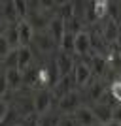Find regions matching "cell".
I'll return each mask as SVG.
<instances>
[{
	"label": "cell",
	"instance_id": "603a6c76",
	"mask_svg": "<svg viewBox=\"0 0 121 126\" xmlns=\"http://www.w3.org/2000/svg\"><path fill=\"white\" fill-rule=\"evenodd\" d=\"M76 15V11H74V2H68V4H63L59 6V17L64 19V21H68L70 17Z\"/></svg>",
	"mask_w": 121,
	"mask_h": 126
},
{
	"label": "cell",
	"instance_id": "f1b7e54d",
	"mask_svg": "<svg viewBox=\"0 0 121 126\" xmlns=\"http://www.w3.org/2000/svg\"><path fill=\"white\" fill-rule=\"evenodd\" d=\"M8 111H10V105L6 104L4 100H0V124H2V121L6 119V115H8Z\"/></svg>",
	"mask_w": 121,
	"mask_h": 126
},
{
	"label": "cell",
	"instance_id": "5bb4252c",
	"mask_svg": "<svg viewBox=\"0 0 121 126\" xmlns=\"http://www.w3.org/2000/svg\"><path fill=\"white\" fill-rule=\"evenodd\" d=\"M106 92V85L104 81H100V79H93L89 83V89H87V100L89 102H98L102 98V94Z\"/></svg>",
	"mask_w": 121,
	"mask_h": 126
},
{
	"label": "cell",
	"instance_id": "9c48e42d",
	"mask_svg": "<svg viewBox=\"0 0 121 126\" xmlns=\"http://www.w3.org/2000/svg\"><path fill=\"white\" fill-rule=\"evenodd\" d=\"M102 34H104L106 43H116V42H117V38H119L121 30H119V25H117L116 19H112V17H104Z\"/></svg>",
	"mask_w": 121,
	"mask_h": 126
},
{
	"label": "cell",
	"instance_id": "1f68e13d",
	"mask_svg": "<svg viewBox=\"0 0 121 126\" xmlns=\"http://www.w3.org/2000/svg\"><path fill=\"white\" fill-rule=\"evenodd\" d=\"M116 43L119 45V49H121V34H119V38H117V42H116Z\"/></svg>",
	"mask_w": 121,
	"mask_h": 126
},
{
	"label": "cell",
	"instance_id": "2e32d148",
	"mask_svg": "<svg viewBox=\"0 0 121 126\" xmlns=\"http://www.w3.org/2000/svg\"><path fill=\"white\" fill-rule=\"evenodd\" d=\"M91 6H93V11H95L97 19H104L108 17V11H110V0H91Z\"/></svg>",
	"mask_w": 121,
	"mask_h": 126
},
{
	"label": "cell",
	"instance_id": "30bf717a",
	"mask_svg": "<svg viewBox=\"0 0 121 126\" xmlns=\"http://www.w3.org/2000/svg\"><path fill=\"white\" fill-rule=\"evenodd\" d=\"M32 43H36V47L40 49L42 53H51L55 47H59L57 43H55V40H53V38L49 36V32L46 34L44 30H36V34H34V40H32Z\"/></svg>",
	"mask_w": 121,
	"mask_h": 126
},
{
	"label": "cell",
	"instance_id": "277c9868",
	"mask_svg": "<svg viewBox=\"0 0 121 126\" xmlns=\"http://www.w3.org/2000/svg\"><path fill=\"white\" fill-rule=\"evenodd\" d=\"M76 77H74V74H66V75H61L59 77V81L55 83V89H53V96L55 98H63V96H66L68 92H72V90H76Z\"/></svg>",
	"mask_w": 121,
	"mask_h": 126
},
{
	"label": "cell",
	"instance_id": "ba28073f",
	"mask_svg": "<svg viewBox=\"0 0 121 126\" xmlns=\"http://www.w3.org/2000/svg\"><path fill=\"white\" fill-rule=\"evenodd\" d=\"M48 32H49V36L55 40V43L59 45L61 40H63V36H64V32H66V21L61 19L59 15H53V19L48 25Z\"/></svg>",
	"mask_w": 121,
	"mask_h": 126
},
{
	"label": "cell",
	"instance_id": "4316f807",
	"mask_svg": "<svg viewBox=\"0 0 121 126\" xmlns=\"http://www.w3.org/2000/svg\"><path fill=\"white\" fill-rule=\"evenodd\" d=\"M36 4L40 10H51V8H55V0H36Z\"/></svg>",
	"mask_w": 121,
	"mask_h": 126
},
{
	"label": "cell",
	"instance_id": "ac0fdd59",
	"mask_svg": "<svg viewBox=\"0 0 121 126\" xmlns=\"http://www.w3.org/2000/svg\"><path fill=\"white\" fill-rule=\"evenodd\" d=\"M6 40L10 42V45L13 49L19 47V23H11L8 28H6Z\"/></svg>",
	"mask_w": 121,
	"mask_h": 126
},
{
	"label": "cell",
	"instance_id": "cb8c5ba5",
	"mask_svg": "<svg viewBox=\"0 0 121 126\" xmlns=\"http://www.w3.org/2000/svg\"><path fill=\"white\" fill-rule=\"evenodd\" d=\"M108 90L112 92V96L116 98V102H117V104H121V81H119V79H114Z\"/></svg>",
	"mask_w": 121,
	"mask_h": 126
},
{
	"label": "cell",
	"instance_id": "83f0119b",
	"mask_svg": "<svg viewBox=\"0 0 121 126\" xmlns=\"http://www.w3.org/2000/svg\"><path fill=\"white\" fill-rule=\"evenodd\" d=\"M8 89H10V85H8V81H6V75L2 74L0 75V100L4 98V94L8 92Z\"/></svg>",
	"mask_w": 121,
	"mask_h": 126
},
{
	"label": "cell",
	"instance_id": "4fadbf2b",
	"mask_svg": "<svg viewBox=\"0 0 121 126\" xmlns=\"http://www.w3.org/2000/svg\"><path fill=\"white\" fill-rule=\"evenodd\" d=\"M17 53H19V60H17V68L25 72L26 68H30L34 64V55H32L30 45H19L17 47Z\"/></svg>",
	"mask_w": 121,
	"mask_h": 126
},
{
	"label": "cell",
	"instance_id": "8992f818",
	"mask_svg": "<svg viewBox=\"0 0 121 126\" xmlns=\"http://www.w3.org/2000/svg\"><path fill=\"white\" fill-rule=\"evenodd\" d=\"M76 55L87 57V55H97L91 47V36L87 30H81L76 34Z\"/></svg>",
	"mask_w": 121,
	"mask_h": 126
},
{
	"label": "cell",
	"instance_id": "836d02e7",
	"mask_svg": "<svg viewBox=\"0 0 121 126\" xmlns=\"http://www.w3.org/2000/svg\"><path fill=\"white\" fill-rule=\"evenodd\" d=\"M95 126H110V124H102V122H97Z\"/></svg>",
	"mask_w": 121,
	"mask_h": 126
},
{
	"label": "cell",
	"instance_id": "d6a6232c",
	"mask_svg": "<svg viewBox=\"0 0 121 126\" xmlns=\"http://www.w3.org/2000/svg\"><path fill=\"white\" fill-rule=\"evenodd\" d=\"M110 126H121V124H119V122H114V121H112V122H110Z\"/></svg>",
	"mask_w": 121,
	"mask_h": 126
},
{
	"label": "cell",
	"instance_id": "7402d4cb",
	"mask_svg": "<svg viewBox=\"0 0 121 126\" xmlns=\"http://www.w3.org/2000/svg\"><path fill=\"white\" fill-rule=\"evenodd\" d=\"M13 8H15V13L19 19H25L28 15V2L26 0H13Z\"/></svg>",
	"mask_w": 121,
	"mask_h": 126
},
{
	"label": "cell",
	"instance_id": "8fae6325",
	"mask_svg": "<svg viewBox=\"0 0 121 126\" xmlns=\"http://www.w3.org/2000/svg\"><path fill=\"white\" fill-rule=\"evenodd\" d=\"M74 117H76V121H78V126H95L97 124L95 113H93V109L87 107V105H79L78 109H76V113H74Z\"/></svg>",
	"mask_w": 121,
	"mask_h": 126
},
{
	"label": "cell",
	"instance_id": "d4e9b609",
	"mask_svg": "<svg viewBox=\"0 0 121 126\" xmlns=\"http://www.w3.org/2000/svg\"><path fill=\"white\" fill-rule=\"evenodd\" d=\"M59 126H78V121H76V117H72V113H63Z\"/></svg>",
	"mask_w": 121,
	"mask_h": 126
},
{
	"label": "cell",
	"instance_id": "7a4b0ae2",
	"mask_svg": "<svg viewBox=\"0 0 121 126\" xmlns=\"http://www.w3.org/2000/svg\"><path fill=\"white\" fill-rule=\"evenodd\" d=\"M79 105H83V98L78 90H72L66 96L59 98V113H76Z\"/></svg>",
	"mask_w": 121,
	"mask_h": 126
},
{
	"label": "cell",
	"instance_id": "5b68a950",
	"mask_svg": "<svg viewBox=\"0 0 121 126\" xmlns=\"http://www.w3.org/2000/svg\"><path fill=\"white\" fill-rule=\"evenodd\" d=\"M91 109L97 117V122H102V124H110L114 121V107L104 102H95L91 104Z\"/></svg>",
	"mask_w": 121,
	"mask_h": 126
},
{
	"label": "cell",
	"instance_id": "d590c367",
	"mask_svg": "<svg viewBox=\"0 0 121 126\" xmlns=\"http://www.w3.org/2000/svg\"><path fill=\"white\" fill-rule=\"evenodd\" d=\"M117 79H119V81H121V72H119V77H117Z\"/></svg>",
	"mask_w": 121,
	"mask_h": 126
},
{
	"label": "cell",
	"instance_id": "3957f363",
	"mask_svg": "<svg viewBox=\"0 0 121 126\" xmlns=\"http://www.w3.org/2000/svg\"><path fill=\"white\" fill-rule=\"evenodd\" d=\"M72 74H74V77H76V85H78V89L87 87V85L95 79V75H93L91 68L83 62V60H79V62L74 64V72H72Z\"/></svg>",
	"mask_w": 121,
	"mask_h": 126
},
{
	"label": "cell",
	"instance_id": "4dcf8cb0",
	"mask_svg": "<svg viewBox=\"0 0 121 126\" xmlns=\"http://www.w3.org/2000/svg\"><path fill=\"white\" fill-rule=\"evenodd\" d=\"M68 2H72V0H55V4H57V6H63V4H68Z\"/></svg>",
	"mask_w": 121,
	"mask_h": 126
},
{
	"label": "cell",
	"instance_id": "d6986e66",
	"mask_svg": "<svg viewBox=\"0 0 121 126\" xmlns=\"http://www.w3.org/2000/svg\"><path fill=\"white\" fill-rule=\"evenodd\" d=\"M59 121H61V117L49 109L48 113L40 115V119H38V126H59Z\"/></svg>",
	"mask_w": 121,
	"mask_h": 126
},
{
	"label": "cell",
	"instance_id": "ffe728a7",
	"mask_svg": "<svg viewBox=\"0 0 121 126\" xmlns=\"http://www.w3.org/2000/svg\"><path fill=\"white\" fill-rule=\"evenodd\" d=\"M83 25H85V21L81 19V17L74 15V17H70L68 21H66V30L72 32V34H78V32L83 30Z\"/></svg>",
	"mask_w": 121,
	"mask_h": 126
},
{
	"label": "cell",
	"instance_id": "e0dca14e",
	"mask_svg": "<svg viewBox=\"0 0 121 126\" xmlns=\"http://www.w3.org/2000/svg\"><path fill=\"white\" fill-rule=\"evenodd\" d=\"M59 49H63V51L66 53H76V34H72V32H64L63 40H61V43H59Z\"/></svg>",
	"mask_w": 121,
	"mask_h": 126
},
{
	"label": "cell",
	"instance_id": "e575fe53",
	"mask_svg": "<svg viewBox=\"0 0 121 126\" xmlns=\"http://www.w3.org/2000/svg\"><path fill=\"white\" fill-rule=\"evenodd\" d=\"M117 25H119V30H121V17H119V21H117Z\"/></svg>",
	"mask_w": 121,
	"mask_h": 126
},
{
	"label": "cell",
	"instance_id": "52a82bcc",
	"mask_svg": "<svg viewBox=\"0 0 121 126\" xmlns=\"http://www.w3.org/2000/svg\"><path fill=\"white\" fill-rule=\"evenodd\" d=\"M55 64H57V70H59V75H66V74H72L74 72V58L70 53L59 49L57 53V58H55Z\"/></svg>",
	"mask_w": 121,
	"mask_h": 126
},
{
	"label": "cell",
	"instance_id": "44dd1931",
	"mask_svg": "<svg viewBox=\"0 0 121 126\" xmlns=\"http://www.w3.org/2000/svg\"><path fill=\"white\" fill-rule=\"evenodd\" d=\"M17 60H19V53H17V49H11V51L2 58V64L6 66V70L8 68H17Z\"/></svg>",
	"mask_w": 121,
	"mask_h": 126
},
{
	"label": "cell",
	"instance_id": "9a60e30c",
	"mask_svg": "<svg viewBox=\"0 0 121 126\" xmlns=\"http://www.w3.org/2000/svg\"><path fill=\"white\" fill-rule=\"evenodd\" d=\"M4 75H6V81L10 85V89H19L23 85V72L19 68H8Z\"/></svg>",
	"mask_w": 121,
	"mask_h": 126
},
{
	"label": "cell",
	"instance_id": "7c38bea8",
	"mask_svg": "<svg viewBox=\"0 0 121 126\" xmlns=\"http://www.w3.org/2000/svg\"><path fill=\"white\" fill-rule=\"evenodd\" d=\"M34 26L26 19H21L19 21V45H32V40H34Z\"/></svg>",
	"mask_w": 121,
	"mask_h": 126
},
{
	"label": "cell",
	"instance_id": "484cf974",
	"mask_svg": "<svg viewBox=\"0 0 121 126\" xmlns=\"http://www.w3.org/2000/svg\"><path fill=\"white\" fill-rule=\"evenodd\" d=\"M11 49H13V47H11L10 42L6 40V36H2V38H0V58H4L6 55L11 51Z\"/></svg>",
	"mask_w": 121,
	"mask_h": 126
},
{
	"label": "cell",
	"instance_id": "6da1fadb",
	"mask_svg": "<svg viewBox=\"0 0 121 126\" xmlns=\"http://www.w3.org/2000/svg\"><path fill=\"white\" fill-rule=\"evenodd\" d=\"M53 90H49L48 87H42L40 90H36V94L32 98V105H34V111L38 115H44L51 109V104H53Z\"/></svg>",
	"mask_w": 121,
	"mask_h": 126
},
{
	"label": "cell",
	"instance_id": "8d00e7d4",
	"mask_svg": "<svg viewBox=\"0 0 121 126\" xmlns=\"http://www.w3.org/2000/svg\"><path fill=\"white\" fill-rule=\"evenodd\" d=\"M110 2H117V0H110Z\"/></svg>",
	"mask_w": 121,
	"mask_h": 126
},
{
	"label": "cell",
	"instance_id": "f546056e",
	"mask_svg": "<svg viewBox=\"0 0 121 126\" xmlns=\"http://www.w3.org/2000/svg\"><path fill=\"white\" fill-rule=\"evenodd\" d=\"M114 122H119L121 124V104H117L114 107Z\"/></svg>",
	"mask_w": 121,
	"mask_h": 126
}]
</instances>
